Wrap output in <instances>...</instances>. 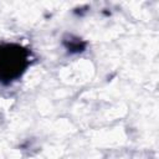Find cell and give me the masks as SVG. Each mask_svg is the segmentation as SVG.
<instances>
[{
	"instance_id": "obj_1",
	"label": "cell",
	"mask_w": 159,
	"mask_h": 159,
	"mask_svg": "<svg viewBox=\"0 0 159 159\" xmlns=\"http://www.w3.org/2000/svg\"><path fill=\"white\" fill-rule=\"evenodd\" d=\"M30 62L26 48L15 43L0 45V82H11L21 76Z\"/></svg>"
}]
</instances>
